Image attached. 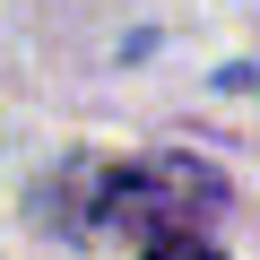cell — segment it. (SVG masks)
<instances>
[{"instance_id":"1","label":"cell","mask_w":260,"mask_h":260,"mask_svg":"<svg viewBox=\"0 0 260 260\" xmlns=\"http://www.w3.org/2000/svg\"><path fill=\"white\" fill-rule=\"evenodd\" d=\"M78 234H200L225 208V174L200 156H130V165H70Z\"/></svg>"},{"instance_id":"2","label":"cell","mask_w":260,"mask_h":260,"mask_svg":"<svg viewBox=\"0 0 260 260\" xmlns=\"http://www.w3.org/2000/svg\"><path fill=\"white\" fill-rule=\"evenodd\" d=\"M139 260H225V251H208L200 234H156V243H148Z\"/></svg>"}]
</instances>
